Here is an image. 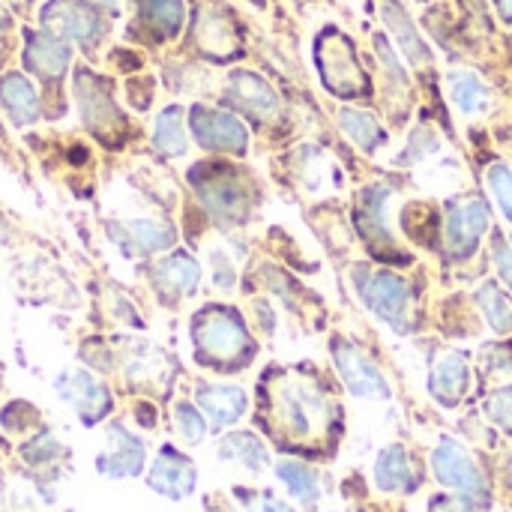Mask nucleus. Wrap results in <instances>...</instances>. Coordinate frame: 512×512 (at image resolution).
Returning a JSON list of instances; mask_svg holds the SVG:
<instances>
[{
    "instance_id": "obj_2",
    "label": "nucleus",
    "mask_w": 512,
    "mask_h": 512,
    "mask_svg": "<svg viewBox=\"0 0 512 512\" xmlns=\"http://www.w3.org/2000/svg\"><path fill=\"white\" fill-rule=\"evenodd\" d=\"M195 348L201 363H234L249 351V333L231 309H207L195 321Z\"/></svg>"
},
{
    "instance_id": "obj_23",
    "label": "nucleus",
    "mask_w": 512,
    "mask_h": 512,
    "mask_svg": "<svg viewBox=\"0 0 512 512\" xmlns=\"http://www.w3.org/2000/svg\"><path fill=\"white\" fill-rule=\"evenodd\" d=\"M339 123H342V132L366 153H375L384 141H387V132L378 126V120L366 111H357V108H342L339 111Z\"/></svg>"
},
{
    "instance_id": "obj_13",
    "label": "nucleus",
    "mask_w": 512,
    "mask_h": 512,
    "mask_svg": "<svg viewBox=\"0 0 512 512\" xmlns=\"http://www.w3.org/2000/svg\"><path fill=\"white\" fill-rule=\"evenodd\" d=\"M117 243L129 252V255H150V252H159V249H168L174 243V228L171 225H162V222H126V225H117L114 231Z\"/></svg>"
},
{
    "instance_id": "obj_5",
    "label": "nucleus",
    "mask_w": 512,
    "mask_h": 512,
    "mask_svg": "<svg viewBox=\"0 0 512 512\" xmlns=\"http://www.w3.org/2000/svg\"><path fill=\"white\" fill-rule=\"evenodd\" d=\"M492 228V210L483 198H465L450 207L444 222L447 246L456 258H471L480 237Z\"/></svg>"
},
{
    "instance_id": "obj_3",
    "label": "nucleus",
    "mask_w": 512,
    "mask_h": 512,
    "mask_svg": "<svg viewBox=\"0 0 512 512\" xmlns=\"http://www.w3.org/2000/svg\"><path fill=\"white\" fill-rule=\"evenodd\" d=\"M432 471L438 477L441 486L462 492L471 504L486 507L489 504V486L486 477L480 471V465L474 462V456L453 438H444L435 453H432Z\"/></svg>"
},
{
    "instance_id": "obj_21",
    "label": "nucleus",
    "mask_w": 512,
    "mask_h": 512,
    "mask_svg": "<svg viewBox=\"0 0 512 512\" xmlns=\"http://www.w3.org/2000/svg\"><path fill=\"white\" fill-rule=\"evenodd\" d=\"M198 279H201V267H198L189 255H183V252L165 258V261L156 267V282H159V288H165V291H171V294H189V291H195Z\"/></svg>"
},
{
    "instance_id": "obj_31",
    "label": "nucleus",
    "mask_w": 512,
    "mask_h": 512,
    "mask_svg": "<svg viewBox=\"0 0 512 512\" xmlns=\"http://www.w3.org/2000/svg\"><path fill=\"white\" fill-rule=\"evenodd\" d=\"M174 423H177V432L183 435L186 444H201L204 435H207L204 417H201L189 402H177V408H174Z\"/></svg>"
},
{
    "instance_id": "obj_8",
    "label": "nucleus",
    "mask_w": 512,
    "mask_h": 512,
    "mask_svg": "<svg viewBox=\"0 0 512 512\" xmlns=\"http://www.w3.org/2000/svg\"><path fill=\"white\" fill-rule=\"evenodd\" d=\"M57 393H60L63 402H69L81 414V420L87 426L99 423L108 414V408H111V399H108L105 387L96 384L87 372H78V369L75 372H63L57 378Z\"/></svg>"
},
{
    "instance_id": "obj_15",
    "label": "nucleus",
    "mask_w": 512,
    "mask_h": 512,
    "mask_svg": "<svg viewBox=\"0 0 512 512\" xmlns=\"http://www.w3.org/2000/svg\"><path fill=\"white\" fill-rule=\"evenodd\" d=\"M42 21L57 27L63 36H72V39H81V42H90L99 33L96 15L90 9H84L81 3H72V0H54L42 12Z\"/></svg>"
},
{
    "instance_id": "obj_28",
    "label": "nucleus",
    "mask_w": 512,
    "mask_h": 512,
    "mask_svg": "<svg viewBox=\"0 0 512 512\" xmlns=\"http://www.w3.org/2000/svg\"><path fill=\"white\" fill-rule=\"evenodd\" d=\"M477 303L489 321V327L495 333H510L512 330V303L510 297L495 285V282H483L477 291Z\"/></svg>"
},
{
    "instance_id": "obj_20",
    "label": "nucleus",
    "mask_w": 512,
    "mask_h": 512,
    "mask_svg": "<svg viewBox=\"0 0 512 512\" xmlns=\"http://www.w3.org/2000/svg\"><path fill=\"white\" fill-rule=\"evenodd\" d=\"M27 63L48 78H57L69 66V45L57 36H30L27 42Z\"/></svg>"
},
{
    "instance_id": "obj_1",
    "label": "nucleus",
    "mask_w": 512,
    "mask_h": 512,
    "mask_svg": "<svg viewBox=\"0 0 512 512\" xmlns=\"http://www.w3.org/2000/svg\"><path fill=\"white\" fill-rule=\"evenodd\" d=\"M354 282H357L360 300L369 306V312H375L384 324H390L399 333L411 330L408 315H411V303H414V288L402 276H396L390 270H375V273L357 270Z\"/></svg>"
},
{
    "instance_id": "obj_25",
    "label": "nucleus",
    "mask_w": 512,
    "mask_h": 512,
    "mask_svg": "<svg viewBox=\"0 0 512 512\" xmlns=\"http://www.w3.org/2000/svg\"><path fill=\"white\" fill-rule=\"evenodd\" d=\"M450 96L456 102V108L462 114H480L489 102V87L483 84V78L471 69H459L450 75Z\"/></svg>"
},
{
    "instance_id": "obj_9",
    "label": "nucleus",
    "mask_w": 512,
    "mask_h": 512,
    "mask_svg": "<svg viewBox=\"0 0 512 512\" xmlns=\"http://www.w3.org/2000/svg\"><path fill=\"white\" fill-rule=\"evenodd\" d=\"M144 468V444L123 426L108 429V450L99 456V471L111 480L138 477Z\"/></svg>"
},
{
    "instance_id": "obj_24",
    "label": "nucleus",
    "mask_w": 512,
    "mask_h": 512,
    "mask_svg": "<svg viewBox=\"0 0 512 512\" xmlns=\"http://www.w3.org/2000/svg\"><path fill=\"white\" fill-rule=\"evenodd\" d=\"M384 21L393 30V36L399 39V45H402V51L408 54L411 63H426L429 60V48L423 45V39L414 30V21L402 12V6L396 0L384 3Z\"/></svg>"
},
{
    "instance_id": "obj_17",
    "label": "nucleus",
    "mask_w": 512,
    "mask_h": 512,
    "mask_svg": "<svg viewBox=\"0 0 512 512\" xmlns=\"http://www.w3.org/2000/svg\"><path fill=\"white\" fill-rule=\"evenodd\" d=\"M231 96L243 108H249L255 117H270L279 108V99H276L273 87L255 72H234L231 75Z\"/></svg>"
},
{
    "instance_id": "obj_11",
    "label": "nucleus",
    "mask_w": 512,
    "mask_h": 512,
    "mask_svg": "<svg viewBox=\"0 0 512 512\" xmlns=\"http://www.w3.org/2000/svg\"><path fill=\"white\" fill-rule=\"evenodd\" d=\"M468 381H471V372H468L465 354L462 351H444L432 366L429 390L444 408H456L462 402V396L468 393Z\"/></svg>"
},
{
    "instance_id": "obj_12",
    "label": "nucleus",
    "mask_w": 512,
    "mask_h": 512,
    "mask_svg": "<svg viewBox=\"0 0 512 512\" xmlns=\"http://www.w3.org/2000/svg\"><path fill=\"white\" fill-rule=\"evenodd\" d=\"M198 192L204 198V204L210 207V213L228 225H237L246 213H249V195L246 189L234 180V177H210L198 183Z\"/></svg>"
},
{
    "instance_id": "obj_16",
    "label": "nucleus",
    "mask_w": 512,
    "mask_h": 512,
    "mask_svg": "<svg viewBox=\"0 0 512 512\" xmlns=\"http://www.w3.org/2000/svg\"><path fill=\"white\" fill-rule=\"evenodd\" d=\"M198 405L213 420L216 429L237 423L246 414V393L240 387H201Z\"/></svg>"
},
{
    "instance_id": "obj_29",
    "label": "nucleus",
    "mask_w": 512,
    "mask_h": 512,
    "mask_svg": "<svg viewBox=\"0 0 512 512\" xmlns=\"http://www.w3.org/2000/svg\"><path fill=\"white\" fill-rule=\"evenodd\" d=\"M144 12L150 24L165 36H174L183 24V0H147Z\"/></svg>"
},
{
    "instance_id": "obj_30",
    "label": "nucleus",
    "mask_w": 512,
    "mask_h": 512,
    "mask_svg": "<svg viewBox=\"0 0 512 512\" xmlns=\"http://www.w3.org/2000/svg\"><path fill=\"white\" fill-rule=\"evenodd\" d=\"M486 183H489V192L495 195L501 213L512 222V171L504 162H495L486 168Z\"/></svg>"
},
{
    "instance_id": "obj_35",
    "label": "nucleus",
    "mask_w": 512,
    "mask_h": 512,
    "mask_svg": "<svg viewBox=\"0 0 512 512\" xmlns=\"http://www.w3.org/2000/svg\"><path fill=\"white\" fill-rule=\"evenodd\" d=\"M249 510L252 512H294L288 504H282L279 498H273L270 492H261L258 498L249 501Z\"/></svg>"
},
{
    "instance_id": "obj_14",
    "label": "nucleus",
    "mask_w": 512,
    "mask_h": 512,
    "mask_svg": "<svg viewBox=\"0 0 512 512\" xmlns=\"http://www.w3.org/2000/svg\"><path fill=\"white\" fill-rule=\"evenodd\" d=\"M375 483L384 492H414L420 477L414 474L411 456L402 444L387 447L375 462Z\"/></svg>"
},
{
    "instance_id": "obj_4",
    "label": "nucleus",
    "mask_w": 512,
    "mask_h": 512,
    "mask_svg": "<svg viewBox=\"0 0 512 512\" xmlns=\"http://www.w3.org/2000/svg\"><path fill=\"white\" fill-rule=\"evenodd\" d=\"M276 402H279V417L294 438H312L327 423L324 393L306 381H285Z\"/></svg>"
},
{
    "instance_id": "obj_34",
    "label": "nucleus",
    "mask_w": 512,
    "mask_h": 512,
    "mask_svg": "<svg viewBox=\"0 0 512 512\" xmlns=\"http://www.w3.org/2000/svg\"><path fill=\"white\" fill-rule=\"evenodd\" d=\"M492 255H495V267H498V273H501V279L507 282V288L512 291V249L501 240V237H495V249H492Z\"/></svg>"
},
{
    "instance_id": "obj_32",
    "label": "nucleus",
    "mask_w": 512,
    "mask_h": 512,
    "mask_svg": "<svg viewBox=\"0 0 512 512\" xmlns=\"http://www.w3.org/2000/svg\"><path fill=\"white\" fill-rule=\"evenodd\" d=\"M486 417L512 435V387H501L486 399Z\"/></svg>"
},
{
    "instance_id": "obj_33",
    "label": "nucleus",
    "mask_w": 512,
    "mask_h": 512,
    "mask_svg": "<svg viewBox=\"0 0 512 512\" xmlns=\"http://www.w3.org/2000/svg\"><path fill=\"white\" fill-rule=\"evenodd\" d=\"M51 453H60V444H57L51 435H39L33 444H27V447H24V456H27V462H30V465H42V462H48V459H51Z\"/></svg>"
},
{
    "instance_id": "obj_10",
    "label": "nucleus",
    "mask_w": 512,
    "mask_h": 512,
    "mask_svg": "<svg viewBox=\"0 0 512 512\" xmlns=\"http://www.w3.org/2000/svg\"><path fill=\"white\" fill-rule=\"evenodd\" d=\"M147 483L153 492H159L171 501H183L195 492V465L186 456H180L177 450L162 447Z\"/></svg>"
},
{
    "instance_id": "obj_7",
    "label": "nucleus",
    "mask_w": 512,
    "mask_h": 512,
    "mask_svg": "<svg viewBox=\"0 0 512 512\" xmlns=\"http://www.w3.org/2000/svg\"><path fill=\"white\" fill-rule=\"evenodd\" d=\"M189 120H192V132H195V138H198L201 147H207V150H225V153H246L249 132H246V126L234 114L195 105L192 114H189Z\"/></svg>"
},
{
    "instance_id": "obj_6",
    "label": "nucleus",
    "mask_w": 512,
    "mask_h": 512,
    "mask_svg": "<svg viewBox=\"0 0 512 512\" xmlns=\"http://www.w3.org/2000/svg\"><path fill=\"white\" fill-rule=\"evenodd\" d=\"M333 360L345 381V387L360 399H390V384L381 375V369L351 342L336 339L333 342Z\"/></svg>"
},
{
    "instance_id": "obj_36",
    "label": "nucleus",
    "mask_w": 512,
    "mask_h": 512,
    "mask_svg": "<svg viewBox=\"0 0 512 512\" xmlns=\"http://www.w3.org/2000/svg\"><path fill=\"white\" fill-rule=\"evenodd\" d=\"M429 512H474V507H471V501H465V498H435L432 501V507H429Z\"/></svg>"
},
{
    "instance_id": "obj_38",
    "label": "nucleus",
    "mask_w": 512,
    "mask_h": 512,
    "mask_svg": "<svg viewBox=\"0 0 512 512\" xmlns=\"http://www.w3.org/2000/svg\"><path fill=\"white\" fill-rule=\"evenodd\" d=\"M99 6H105V9H120V0H96Z\"/></svg>"
},
{
    "instance_id": "obj_37",
    "label": "nucleus",
    "mask_w": 512,
    "mask_h": 512,
    "mask_svg": "<svg viewBox=\"0 0 512 512\" xmlns=\"http://www.w3.org/2000/svg\"><path fill=\"white\" fill-rule=\"evenodd\" d=\"M495 3H498V9H501L504 21H512V0H495Z\"/></svg>"
},
{
    "instance_id": "obj_26",
    "label": "nucleus",
    "mask_w": 512,
    "mask_h": 512,
    "mask_svg": "<svg viewBox=\"0 0 512 512\" xmlns=\"http://www.w3.org/2000/svg\"><path fill=\"white\" fill-rule=\"evenodd\" d=\"M276 477L288 486V492L297 498V504L303 507H315L318 498H321V483H318V474L303 465V462H279L276 465Z\"/></svg>"
},
{
    "instance_id": "obj_22",
    "label": "nucleus",
    "mask_w": 512,
    "mask_h": 512,
    "mask_svg": "<svg viewBox=\"0 0 512 512\" xmlns=\"http://www.w3.org/2000/svg\"><path fill=\"white\" fill-rule=\"evenodd\" d=\"M219 459H225V462H240V465L249 468L252 474H258V471H264V468L270 465L264 444H261L255 435H249V432H234V435H228V438L219 444Z\"/></svg>"
},
{
    "instance_id": "obj_18",
    "label": "nucleus",
    "mask_w": 512,
    "mask_h": 512,
    "mask_svg": "<svg viewBox=\"0 0 512 512\" xmlns=\"http://www.w3.org/2000/svg\"><path fill=\"white\" fill-rule=\"evenodd\" d=\"M0 102L6 108V114L12 117L15 126H27L36 120L39 114V102H36V90L27 78H21L18 72L3 75L0 78Z\"/></svg>"
},
{
    "instance_id": "obj_27",
    "label": "nucleus",
    "mask_w": 512,
    "mask_h": 512,
    "mask_svg": "<svg viewBox=\"0 0 512 512\" xmlns=\"http://www.w3.org/2000/svg\"><path fill=\"white\" fill-rule=\"evenodd\" d=\"M153 144L168 153V156H183L189 141H186V126H183V108L171 105L159 114L156 120V132H153Z\"/></svg>"
},
{
    "instance_id": "obj_19",
    "label": "nucleus",
    "mask_w": 512,
    "mask_h": 512,
    "mask_svg": "<svg viewBox=\"0 0 512 512\" xmlns=\"http://www.w3.org/2000/svg\"><path fill=\"white\" fill-rule=\"evenodd\" d=\"M387 195H390V189H387V186H381V183H375V186L363 189L357 219H360L363 237H366L369 243L381 240L384 246H396V243H393V237H390V228L384 225V204H387Z\"/></svg>"
}]
</instances>
